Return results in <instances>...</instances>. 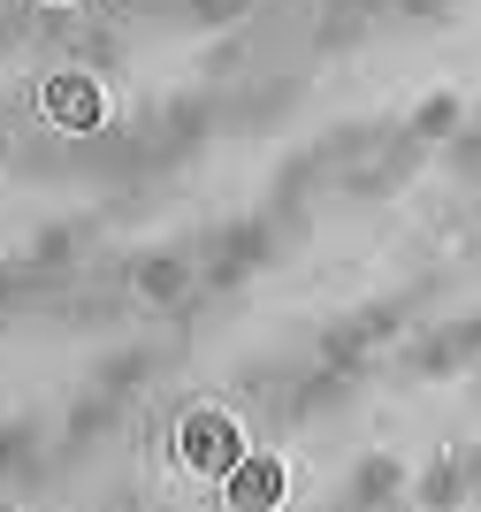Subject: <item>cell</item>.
Returning a JSON list of instances; mask_svg holds the SVG:
<instances>
[{
	"instance_id": "7a4b0ae2",
	"label": "cell",
	"mask_w": 481,
	"mask_h": 512,
	"mask_svg": "<svg viewBox=\"0 0 481 512\" xmlns=\"http://www.w3.org/2000/svg\"><path fill=\"white\" fill-rule=\"evenodd\" d=\"M39 107H46V123H62V130H92V123L107 115V100H100V85H92V77H46Z\"/></svg>"
},
{
	"instance_id": "6da1fadb",
	"label": "cell",
	"mask_w": 481,
	"mask_h": 512,
	"mask_svg": "<svg viewBox=\"0 0 481 512\" xmlns=\"http://www.w3.org/2000/svg\"><path fill=\"white\" fill-rule=\"evenodd\" d=\"M176 459H184L191 474H230L245 451H237V421L230 413H214V406H199V413H184V428H176Z\"/></svg>"
},
{
	"instance_id": "3957f363",
	"label": "cell",
	"mask_w": 481,
	"mask_h": 512,
	"mask_svg": "<svg viewBox=\"0 0 481 512\" xmlns=\"http://www.w3.org/2000/svg\"><path fill=\"white\" fill-rule=\"evenodd\" d=\"M230 505L237 512L283 505V467H275V459H237V467H230Z\"/></svg>"
}]
</instances>
